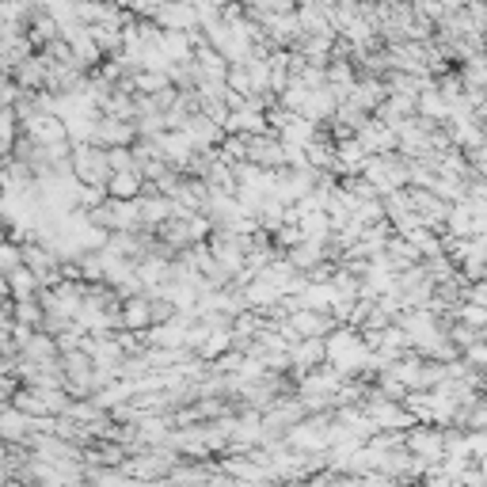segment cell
I'll use <instances>...</instances> for the list:
<instances>
[{"mask_svg":"<svg viewBox=\"0 0 487 487\" xmlns=\"http://www.w3.org/2000/svg\"><path fill=\"white\" fill-rule=\"evenodd\" d=\"M411 446L419 450V453H431V461H434V457H442L446 434H423V431H415V434H411Z\"/></svg>","mask_w":487,"mask_h":487,"instance_id":"1","label":"cell"},{"mask_svg":"<svg viewBox=\"0 0 487 487\" xmlns=\"http://www.w3.org/2000/svg\"><path fill=\"white\" fill-rule=\"evenodd\" d=\"M465 4H468V0H442V8H446V12H465Z\"/></svg>","mask_w":487,"mask_h":487,"instance_id":"2","label":"cell"}]
</instances>
